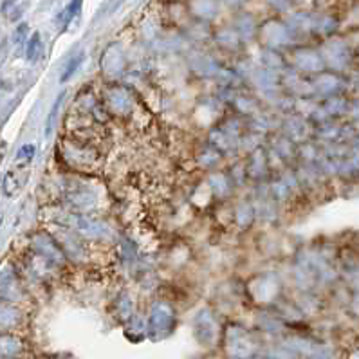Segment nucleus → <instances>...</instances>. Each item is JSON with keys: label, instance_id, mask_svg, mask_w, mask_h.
<instances>
[{"label": "nucleus", "instance_id": "1", "mask_svg": "<svg viewBox=\"0 0 359 359\" xmlns=\"http://www.w3.org/2000/svg\"><path fill=\"white\" fill-rule=\"evenodd\" d=\"M39 53H40V34L34 33L33 36H31L29 42H27V49H26L27 62H34V60L39 58Z\"/></svg>", "mask_w": 359, "mask_h": 359}, {"label": "nucleus", "instance_id": "2", "mask_svg": "<svg viewBox=\"0 0 359 359\" xmlns=\"http://www.w3.org/2000/svg\"><path fill=\"white\" fill-rule=\"evenodd\" d=\"M65 94L62 93L58 96V100L55 102V105H53L51 112H49V116H47V125H46V134L51 135L53 134V128H55V121H56V114H58V109H60V103H62V100H64Z\"/></svg>", "mask_w": 359, "mask_h": 359}, {"label": "nucleus", "instance_id": "3", "mask_svg": "<svg viewBox=\"0 0 359 359\" xmlns=\"http://www.w3.org/2000/svg\"><path fill=\"white\" fill-rule=\"evenodd\" d=\"M81 62H83V53H81V55H78L76 58L71 60V64L67 65V69H65V72H64V76H62V81H67L69 78H71L72 74L76 72V69L80 67Z\"/></svg>", "mask_w": 359, "mask_h": 359}]
</instances>
